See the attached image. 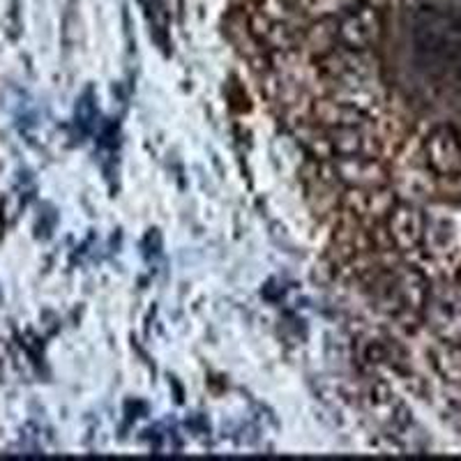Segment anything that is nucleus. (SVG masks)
Returning <instances> with one entry per match:
<instances>
[{"instance_id": "obj_1", "label": "nucleus", "mask_w": 461, "mask_h": 461, "mask_svg": "<svg viewBox=\"0 0 461 461\" xmlns=\"http://www.w3.org/2000/svg\"><path fill=\"white\" fill-rule=\"evenodd\" d=\"M422 323L438 341L461 344V277H440L431 282Z\"/></svg>"}, {"instance_id": "obj_2", "label": "nucleus", "mask_w": 461, "mask_h": 461, "mask_svg": "<svg viewBox=\"0 0 461 461\" xmlns=\"http://www.w3.org/2000/svg\"><path fill=\"white\" fill-rule=\"evenodd\" d=\"M422 158L434 176L461 173V137L452 125H436L422 139Z\"/></svg>"}, {"instance_id": "obj_3", "label": "nucleus", "mask_w": 461, "mask_h": 461, "mask_svg": "<svg viewBox=\"0 0 461 461\" xmlns=\"http://www.w3.org/2000/svg\"><path fill=\"white\" fill-rule=\"evenodd\" d=\"M383 224L388 229V236L393 240V245L402 254H413L418 249H422L427 217L418 205L409 203V201H399Z\"/></svg>"}, {"instance_id": "obj_4", "label": "nucleus", "mask_w": 461, "mask_h": 461, "mask_svg": "<svg viewBox=\"0 0 461 461\" xmlns=\"http://www.w3.org/2000/svg\"><path fill=\"white\" fill-rule=\"evenodd\" d=\"M337 178L344 187L374 189L390 183V168L381 158H335Z\"/></svg>"}, {"instance_id": "obj_5", "label": "nucleus", "mask_w": 461, "mask_h": 461, "mask_svg": "<svg viewBox=\"0 0 461 461\" xmlns=\"http://www.w3.org/2000/svg\"><path fill=\"white\" fill-rule=\"evenodd\" d=\"M372 118V113L365 109H357L353 104L335 100L332 95H323L312 102L310 121L316 122L323 130H335V127H360Z\"/></svg>"}, {"instance_id": "obj_6", "label": "nucleus", "mask_w": 461, "mask_h": 461, "mask_svg": "<svg viewBox=\"0 0 461 461\" xmlns=\"http://www.w3.org/2000/svg\"><path fill=\"white\" fill-rule=\"evenodd\" d=\"M381 19L376 12H351L339 22V44L356 51H367L374 44L381 42Z\"/></svg>"}, {"instance_id": "obj_7", "label": "nucleus", "mask_w": 461, "mask_h": 461, "mask_svg": "<svg viewBox=\"0 0 461 461\" xmlns=\"http://www.w3.org/2000/svg\"><path fill=\"white\" fill-rule=\"evenodd\" d=\"M431 362H434L436 372L450 385L461 388V344L440 341L436 348H431Z\"/></svg>"}, {"instance_id": "obj_8", "label": "nucleus", "mask_w": 461, "mask_h": 461, "mask_svg": "<svg viewBox=\"0 0 461 461\" xmlns=\"http://www.w3.org/2000/svg\"><path fill=\"white\" fill-rule=\"evenodd\" d=\"M399 203V196L390 185H381L367 192V212H365V224L376 226L385 221V217L393 212L394 205Z\"/></svg>"}, {"instance_id": "obj_9", "label": "nucleus", "mask_w": 461, "mask_h": 461, "mask_svg": "<svg viewBox=\"0 0 461 461\" xmlns=\"http://www.w3.org/2000/svg\"><path fill=\"white\" fill-rule=\"evenodd\" d=\"M304 44H307V51L314 58H323L330 51H335L339 47V23L332 22H321L307 32L304 37Z\"/></svg>"}, {"instance_id": "obj_10", "label": "nucleus", "mask_w": 461, "mask_h": 461, "mask_svg": "<svg viewBox=\"0 0 461 461\" xmlns=\"http://www.w3.org/2000/svg\"><path fill=\"white\" fill-rule=\"evenodd\" d=\"M341 208L357 217H365V212H367V189L346 187L344 194H341Z\"/></svg>"}, {"instance_id": "obj_11", "label": "nucleus", "mask_w": 461, "mask_h": 461, "mask_svg": "<svg viewBox=\"0 0 461 461\" xmlns=\"http://www.w3.org/2000/svg\"><path fill=\"white\" fill-rule=\"evenodd\" d=\"M393 390L385 381H374L369 385V402H372L374 409H383V406H390L393 403Z\"/></svg>"}]
</instances>
